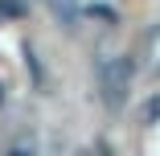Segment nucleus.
Instances as JSON below:
<instances>
[{
    "label": "nucleus",
    "mask_w": 160,
    "mask_h": 156,
    "mask_svg": "<svg viewBox=\"0 0 160 156\" xmlns=\"http://www.w3.org/2000/svg\"><path fill=\"white\" fill-rule=\"evenodd\" d=\"M49 8H53V17H58L62 25H70V29H74L78 17H82V8L74 4V0H49Z\"/></svg>",
    "instance_id": "nucleus-2"
},
{
    "label": "nucleus",
    "mask_w": 160,
    "mask_h": 156,
    "mask_svg": "<svg viewBox=\"0 0 160 156\" xmlns=\"http://www.w3.org/2000/svg\"><path fill=\"white\" fill-rule=\"evenodd\" d=\"M0 13H4V17H21L25 4H21V0H0Z\"/></svg>",
    "instance_id": "nucleus-4"
},
{
    "label": "nucleus",
    "mask_w": 160,
    "mask_h": 156,
    "mask_svg": "<svg viewBox=\"0 0 160 156\" xmlns=\"http://www.w3.org/2000/svg\"><path fill=\"white\" fill-rule=\"evenodd\" d=\"M0 99H4V95H0Z\"/></svg>",
    "instance_id": "nucleus-6"
},
{
    "label": "nucleus",
    "mask_w": 160,
    "mask_h": 156,
    "mask_svg": "<svg viewBox=\"0 0 160 156\" xmlns=\"http://www.w3.org/2000/svg\"><path fill=\"white\" fill-rule=\"evenodd\" d=\"M156 119H160V95H148V99L140 103V123H144V128H152Z\"/></svg>",
    "instance_id": "nucleus-3"
},
{
    "label": "nucleus",
    "mask_w": 160,
    "mask_h": 156,
    "mask_svg": "<svg viewBox=\"0 0 160 156\" xmlns=\"http://www.w3.org/2000/svg\"><path fill=\"white\" fill-rule=\"evenodd\" d=\"M99 86H103V103L111 111H119L123 99H127V86H132V62L127 58H107L99 66Z\"/></svg>",
    "instance_id": "nucleus-1"
},
{
    "label": "nucleus",
    "mask_w": 160,
    "mask_h": 156,
    "mask_svg": "<svg viewBox=\"0 0 160 156\" xmlns=\"http://www.w3.org/2000/svg\"><path fill=\"white\" fill-rule=\"evenodd\" d=\"M90 17H99V21H111V25H115V13H111V8H103V4H94V8H90Z\"/></svg>",
    "instance_id": "nucleus-5"
}]
</instances>
